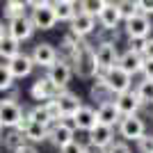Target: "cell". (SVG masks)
<instances>
[{
    "label": "cell",
    "mask_w": 153,
    "mask_h": 153,
    "mask_svg": "<svg viewBox=\"0 0 153 153\" xmlns=\"http://www.w3.org/2000/svg\"><path fill=\"white\" fill-rule=\"evenodd\" d=\"M94 80H101L112 96H119V94H123V91H128L130 85H133V78L128 76L126 71H121L117 64L112 69H105V71H101V73H96Z\"/></svg>",
    "instance_id": "1"
},
{
    "label": "cell",
    "mask_w": 153,
    "mask_h": 153,
    "mask_svg": "<svg viewBox=\"0 0 153 153\" xmlns=\"http://www.w3.org/2000/svg\"><path fill=\"white\" fill-rule=\"evenodd\" d=\"M23 117H25V110L21 105L16 98H0V123L2 128H16L21 121H23Z\"/></svg>",
    "instance_id": "2"
},
{
    "label": "cell",
    "mask_w": 153,
    "mask_h": 153,
    "mask_svg": "<svg viewBox=\"0 0 153 153\" xmlns=\"http://www.w3.org/2000/svg\"><path fill=\"white\" fill-rule=\"evenodd\" d=\"M76 140V128L69 119H57L55 123L48 126V140L55 149H62L64 144H69V142Z\"/></svg>",
    "instance_id": "3"
},
{
    "label": "cell",
    "mask_w": 153,
    "mask_h": 153,
    "mask_svg": "<svg viewBox=\"0 0 153 153\" xmlns=\"http://www.w3.org/2000/svg\"><path fill=\"white\" fill-rule=\"evenodd\" d=\"M119 59V48L114 46V41H101L94 48V64H96V73H101L105 69H112Z\"/></svg>",
    "instance_id": "4"
},
{
    "label": "cell",
    "mask_w": 153,
    "mask_h": 153,
    "mask_svg": "<svg viewBox=\"0 0 153 153\" xmlns=\"http://www.w3.org/2000/svg\"><path fill=\"white\" fill-rule=\"evenodd\" d=\"M119 135L123 137V142H137L142 135H146V123L140 114H133V117H121L119 121Z\"/></svg>",
    "instance_id": "5"
},
{
    "label": "cell",
    "mask_w": 153,
    "mask_h": 153,
    "mask_svg": "<svg viewBox=\"0 0 153 153\" xmlns=\"http://www.w3.org/2000/svg\"><path fill=\"white\" fill-rule=\"evenodd\" d=\"M30 57H32V62H34V66H39V69L46 71V69H51L53 64L57 62L59 51L53 44H48V41H39V44H34Z\"/></svg>",
    "instance_id": "6"
},
{
    "label": "cell",
    "mask_w": 153,
    "mask_h": 153,
    "mask_svg": "<svg viewBox=\"0 0 153 153\" xmlns=\"http://www.w3.org/2000/svg\"><path fill=\"white\" fill-rule=\"evenodd\" d=\"M46 78H48V80H51V82L55 85L59 91H62V89H66V87H69L71 78H73V66H71L66 59L57 57V62L53 64L51 69H46Z\"/></svg>",
    "instance_id": "7"
},
{
    "label": "cell",
    "mask_w": 153,
    "mask_h": 153,
    "mask_svg": "<svg viewBox=\"0 0 153 153\" xmlns=\"http://www.w3.org/2000/svg\"><path fill=\"white\" fill-rule=\"evenodd\" d=\"M7 34L12 39H16L19 44H23V41H30L32 34H34V27H32V21L27 14H23V16H16V19H9L7 21Z\"/></svg>",
    "instance_id": "8"
},
{
    "label": "cell",
    "mask_w": 153,
    "mask_h": 153,
    "mask_svg": "<svg viewBox=\"0 0 153 153\" xmlns=\"http://www.w3.org/2000/svg\"><path fill=\"white\" fill-rule=\"evenodd\" d=\"M55 105H57L59 119H69L71 121V117L82 108V101H80L78 94H73V91H69V89H62L57 96H55Z\"/></svg>",
    "instance_id": "9"
},
{
    "label": "cell",
    "mask_w": 153,
    "mask_h": 153,
    "mask_svg": "<svg viewBox=\"0 0 153 153\" xmlns=\"http://www.w3.org/2000/svg\"><path fill=\"white\" fill-rule=\"evenodd\" d=\"M14 130H19V133L25 137L27 144H34V146H37V144H44V142L48 140V126L34 123V121H30L27 117H23V121L14 128Z\"/></svg>",
    "instance_id": "10"
},
{
    "label": "cell",
    "mask_w": 153,
    "mask_h": 153,
    "mask_svg": "<svg viewBox=\"0 0 153 153\" xmlns=\"http://www.w3.org/2000/svg\"><path fill=\"white\" fill-rule=\"evenodd\" d=\"M27 16H30L32 27H34V30L48 32V30H53V27L57 25V19H55V12H53L51 5H46V7H34Z\"/></svg>",
    "instance_id": "11"
},
{
    "label": "cell",
    "mask_w": 153,
    "mask_h": 153,
    "mask_svg": "<svg viewBox=\"0 0 153 153\" xmlns=\"http://www.w3.org/2000/svg\"><path fill=\"white\" fill-rule=\"evenodd\" d=\"M57 94H59V89H57V87H55V85H53L46 76H39L37 80L32 82V87H30V96H32V101H37V103L53 101Z\"/></svg>",
    "instance_id": "12"
},
{
    "label": "cell",
    "mask_w": 153,
    "mask_h": 153,
    "mask_svg": "<svg viewBox=\"0 0 153 153\" xmlns=\"http://www.w3.org/2000/svg\"><path fill=\"white\" fill-rule=\"evenodd\" d=\"M126 23V34L128 39H149V34H151V19L149 16H144V14H135L133 19L123 21Z\"/></svg>",
    "instance_id": "13"
},
{
    "label": "cell",
    "mask_w": 153,
    "mask_h": 153,
    "mask_svg": "<svg viewBox=\"0 0 153 153\" xmlns=\"http://www.w3.org/2000/svg\"><path fill=\"white\" fill-rule=\"evenodd\" d=\"M7 69H9V73H12L14 80H23V78L32 76V71H34V62H32V57L27 55V53L21 51L16 57H12L9 62H7Z\"/></svg>",
    "instance_id": "14"
},
{
    "label": "cell",
    "mask_w": 153,
    "mask_h": 153,
    "mask_svg": "<svg viewBox=\"0 0 153 153\" xmlns=\"http://www.w3.org/2000/svg\"><path fill=\"white\" fill-rule=\"evenodd\" d=\"M114 105H117V110H119L121 117H133V114H137L140 108H142V103H140V98H137V94H135V89H128V91H123V94L114 96Z\"/></svg>",
    "instance_id": "15"
},
{
    "label": "cell",
    "mask_w": 153,
    "mask_h": 153,
    "mask_svg": "<svg viewBox=\"0 0 153 153\" xmlns=\"http://www.w3.org/2000/svg\"><path fill=\"white\" fill-rule=\"evenodd\" d=\"M71 123H73V128H76V130L89 133L91 128L98 123V121H96V110L91 108V105H85V103H82V108L78 110L73 117H71Z\"/></svg>",
    "instance_id": "16"
},
{
    "label": "cell",
    "mask_w": 153,
    "mask_h": 153,
    "mask_svg": "<svg viewBox=\"0 0 153 153\" xmlns=\"http://www.w3.org/2000/svg\"><path fill=\"white\" fill-rule=\"evenodd\" d=\"M96 121L101 126H108V128H117L119 121H121V114L117 110L114 101H108V103H101L96 108Z\"/></svg>",
    "instance_id": "17"
},
{
    "label": "cell",
    "mask_w": 153,
    "mask_h": 153,
    "mask_svg": "<svg viewBox=\"0 0 153 153\" xmlns=\"http://www.w3.org/2000/svg\"><path fill=\"white\" fill-rule=\"evenodd\" d=\"M69 32H73L76 37L85 39V37H89L91 32L96 30V19L94 16H89V14H82V12H78L76 16H73V21L69 23Z\"/></svg>",
    "instance_id": "18"
},
{
    "label": "cell",
    "mask_w": 153,
    "mask_h": 153,
    "mask_svg": "<svg viewBox=\"0 0 153 153\" xmlns=\"http://www.w3.org/2000/svg\"><path fill=\"white\" fill-rule=\"evenodd\" d=\"M117 66L121 71H126L128 76L133 78L137 76V73H142V66H144V57H142L140 53H135V51H126L119 55V59H117Z\"/></svg>",
    "instance_id": "19"
},
{
    "label": "cell",
    "mask_w": 153,
    "mask_h": 153,
    "mask_svg": "<svg viewBox=\"0 0 153 153\" xmlns=\"http://www.w3.org/2000/svg\"><path fill=\"white\" fill-rule=\"evenodd\" d=\"M87 135H89V140H87V142H89V144H94V146H98V149H103V151H105V149L114 142V128L101 126V123H96V126L91 128Z\"/></svg>",
    "instance_id": "20"
},
{
    "label": "cell",
    "mask_w": 153,
    "mask_h": 153,
    "mask_svg": "<svg viewBox=\"0 0 153 153\" xmlns=\"http://www.w3.org/2000/svg\"><path fill=\"white\" fill-rule=\"evenodd\" d=\"M51 7H53V12H55L57 23H71V21H73V16L80 12L76 2H69V0H53Z\"/></svg>",
    "instance_id": "21"
},
{
    "label": "cell",
    "mask_w": 153,
    "mask_h": 153,
    "mask_svg": "<svg viewBox=\"0 0 153 153\" xmlns=\"http://www.w3.org/2000/svg\"><path fill=\"white\" fill-rule=\"evenodd\" d=\"M96 21H98V25L103 27V30H117L119 27V23H121V16H119V12H117L114 2H108L105 5V9H103L98 16H96Z\"/></svg>",
    "instance_id": "22"
},
{
    "label": "cell",
    "mask_w": 153,
    "mask_h": 153,
    "mask_svg": "<svg viewBox=\"0 0 153 153\" xmlns=\"http://www.w3.org/2000/svg\"><path fill=\"white\" fill-rule=\"evenodd\" d=\"M19 53H21V44L16 41V39H12L9 34H5V37L0 39V59L9 62V59L16 57Z\"/></svg>",
    "instance_id": "23"
},
{
    "label": "cell",
    "mask_w": 153,
    "mask_h": 153,
    "mask_svg": "<svg viewBox=\"0 0 153 153\" xmlns=\"http://www.w3.org/2000/svg\"><path fill=\"white\" fill-rule=\"evenodd\" d=\"M114 7H117V12H119V16H121V21H128V19H133L135 14H140L137 0H117Z\"/></svg>",
    "instance_id": "24"
},
{
    "label": "cell",
    "mask_w": 153,
    "mask_h": 153,
    "mask_svg": "<svg viewBox=\"0 0 153 153\" xmlns=\"http://www.w3.org/2000/svg\"><path fill=\"white\" fill-rule=\"evenodd\" d=\"M135 94H137L142 105H153V80H142L135 87Z\"/></svg>",
    "instance_id": "25"
},
{
    "label": "cell",
    "mask_w": 153,
    "mask_h": 153,
    "mask_svg": "<svg viewBox=\"0 0 153 153\" xmlns=\"http://www.w3.org/2000/svg\"><path fill=\"white\" fill-rule=\"evenodd\" d=\"M78 5H80V12H82V14H89V16H94V19H96V16L105 9L108 0H80Z\"/></svg>",
    "instance_id": "26"
},
{
    "label": "cell",
    "mask_w": 153,
    "mask_h": 153,
    "mask_svg": "<svg viewBox=\"0 0 153 153\" xmlns=\"http://www.w3.org/2000/svg\"><path fill=\"white\" fill-rule=\"evenodd\" d=\"M16 87V80L12 78L7 64H0V94H7V91H14Z\"/></svg>",
    "instance_id": "27"
},
{
    "label": "cell",
    "mask_w": 153,
    "mask_h": 153,
    "mask_svg": "<svg viewBox=\"0 0 153 153\" xmlns=\"http://www.w3.org/2000/svg\"><path fill=\"white\" fill-rule=\"evenodd\" d=\"M91 98L98 101V105H101V103H108V101H114V96L108 91V87H105L101 80H96L94 87H91Z\"/></svg>",
    "instance_id": "28"
},
{
    "label": "cell",
    "mask_w": 153,
    "mask_h": 153,
    "mask_svg": "<svg viewBox=\"0 0 153 153\" xmlns=\"http://www.w3.org/2000/svg\"><path fill=\"white\" fill-rule=\"evenodd\" d=\"M2 142H5V146L7 149H16V146H21V144H25V137L19 133V130H14V128H9V133L2 137Z\"/></svg>",
    "instance_id": "29"
},
{
    "label": "cell",
    "mask_w": 153,
    "mask_h": 153,
    "mask_svg": "<svg viewBox=\"0 0 153 153\" xmlns=\"http://www.w3.org/2000/svg\"><path fill=\"white\" fill-rule=\"evenodd\" d=\"M137 149L140 153H153V135H142L137 140Z\"/></svg>",
    "instance_id": "30"
},
{
    "label": "cell",
    "mask_w": 153,
    "mask_h": 153,
    "mask_svg": "<svg viewBox=\"0 0 153 153\" xmlns=\"http://www.w3.org/2000/svg\"><path fill=\"white\" fill-rule=\"evenodd\" d=\"M59 153H85V144L73 140V142H69V144H64V146L59 149Z\"/></svg>",
    "instance_id": "31"
},
{
    "label": "cell",
    "mask_w": 153,
    "mask_h": 153,
    "mask_svg": "<svg viewBox=\"0 0 153 153\" xmlns=\"http://www.w3.org/2000/svg\"><path fill=\"white\" fill-rule=\"evenodd\" d=\"M105 153H130V146H128V142H112L108 149H105Z\"/></svg>",
    "instance_id": "32"
},
{
    "label": "cell",
    "mask_w": 153,
    "mask_h": 153,
    "mask_svg": "<svg viewBox=\"0 0 153 153\" xmlns=\"http://www.w3.org/2000/svg\"><path fill=\"white\" fill-rule=\"evenodd\" d=\"M137 9L144 16H151L153 14V0H137Z\"/></svg>",
    "instance_id": "33"
},
{
    "label": "cell",
    "mask_w": 153,
    "mask_h": 153,
    "mask_svg": "<svg viewBox=\"0 0 153 153\" xmlns=\"http://www.w3.org/2000/svg\"><path fill=\"white\" fill-rule=\"evenodd\" d=\"M5 19L9 21V19H16V16H23V14H27L25 9H19V7H9V5H5Z\"/></svg>",
    "instance_id": "34"
},
{
    "label": "cell",
    "mask_w": 153,
    "mask_h": 153,
    "mask_svg": "<svg viewBox=\"0 0 153 153\" xmlns=\"http://www.w3.org/2000/svg\"><path fill=\"white\" fill-rule=\"evenodd\" d=\"M142 57H144V59H153V39H144V46H142Z\"/></svg>",
    "instance_id": "35"
},
{
    "label": "cell",
    "mask_w": 153,
    "mask_h": 153,
    "mask_svg": "<svg viewBox=\"0 0 153 153\" xmlns=\"http://www.w3.org/2000/svg\"><path fill=\"white\" fill-rule=\"evenodd\" d=\"M142 76H144V80H153V59H144Z\"/></svg>",
    "instance_id": "36"
},
{
    "label": "cell",
    "mask_w": 153,
    "mask_h": 153,
    "mask_svg": "<svg viewBox=\"0 0 153 153\" xmlns=\"http://www.w3.org/2000/svg\"><path fill=\"white\" fill-rule=\"evenodd\" d=\"M12 153H39V149L34 146V144H27V142H25V144H21V146H16V149H14Z\"/></svg>",
    "instance_id": "37"
},
{
    "label": "cell",
    "mask_w": 153,
    "mask_h": 153,
    "mask_svg": "<svg viewBox=\"0 0 153 153\" xmlns=\"http://www.w3.org/2000/svg\"><path fill=\"white\" fill-rule=\"evenodd\" d=\"M5 5H9V7H19V9H27V7H30V0H7Z\"/></svg>",
    "instance_id": "38"
},
{
    "label": "cell",
    "mask_w": 153,
    "mask_h": 153,
    "mask_svg": "<svg viewBox=\"0 0 153 153\" xmlns=\"http://www.w3.org/2000/svg\"><path fill=\"white\" fill-rule=\"evenodd\" d=\"M85 153H105L103 149L94 146V144H89V142H85Z\"/></svg>",
    "instance_id": "39"
},
{
    "label": "cell",
    "mask_w": 153,
    "mask_h": 153,
    "mask_svg": "<svg viewBox=\"0 0 153 153\" xmlns=\"http://www.w3.org/2000/svg\"><path fill=\"white\" fill-rule=\"evenodd\" d=\"M46 5H53V0H30V7H46Z\"/></svg>",
    "instance_id": "40"
},
{
    "label": "cell",
    "mask_w": 153,
    "mask_h": 153,
    "mask_svg": "<svg viewBox=\"0 0 153 153\" xmlns=\"http://www.w3.org/2000/svg\"><path fill=\"white\" fill-rule=\"evenodd\" d=\"M5 34H7V27H5V23H2V21H0V39L5 37Z\"/></svg>",
    "instance_id": "41"
},
{
    "label": "cell",
    "mask_w": 153,
    "mask_h": 153,
    "mask_svg": "<svg viewBox=\"0 0 153 153\" xmlns=\"http://www.w3.org/2000/svg\"><path fill=\"white\" fill-rule=\"evenodd\" d=\"M2 135H5V128H2V123H0V142H2Z\"/></svg>",
    "instance_id": "42"
},
{
    "label": "cell",
    "mask_w": 153,
    "mask_h": 153,
    "mask_svg": "<svg viewBox=\"0 0 153 153\" xmlns=\"http://www.w3.org/2000/svg\"><path fill=\"white\" fill-rule=\"evenodd\" d=\"M69 2H76V5H78V2H80V0H69Z\"/></svg>",
    "instance_id": "43"
}]
</instances>
